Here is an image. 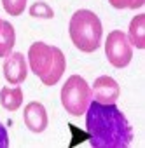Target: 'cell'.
<instances>
[{"instance_id":"6da1fadb","label":"cell","mask_w":145,"mask_h":148,"mask_svg":"<svg viewBox=\"0 0 145 148\" xmlns=\"http://www.w3.org/2000/svg\"><path fill=\"white\" fill-rule=\"evenodd\" d=\"M86 129L95 148H126L133 139V129L115 103H89L86 110Z\"/></svg>"},{"instance_id":"7a4b0ae2","label":"cell","mask_w":145,"mask_h":148,"mask_svg":"<svg viewBox=\"0 0 145 148\" xmlns=\"http://www.w3.org/2000/svg\"><path fill=\"white\" fill-rule=\"evenodd\" d=\"M28 63L33 75H37L44 86H54L63 77L66 61L61 49L47 45L46 42H33L28 49Z\"/></svg>"},{"instance_id":"3957f363","label":"cell","mask_w":145,"mask_h":148,"mask_svg":"<svg viewBox=\"0 0 145 148\" xmlns=\"http://www.w3.org/2000/svg\"><path fill=\"white\" fill-rule=\"evenodd\" d=\"M102 21L88 9H79L72 14L68 23V35L74 45L82 52H95L102 45Z\"/></svg>"},{"instance_id":"277c9868","label":"cell","mask_w":145,"mask_h":148,"mask_svg":"<svg viewBox=\"0 0 145 148\" xmlns=\"http://www.w3.org/2000/svg\"><path fill=\"white\" fill-rule=\"evenodd\" d=\"M91 87L81 75H72L61 87V105L74 117L86 113L91 103Z\"/></svg>"},{"instance_id":"5b68a950","label":"cell","mask_w":145,"mask_h":148,"mask_svg":"<svg viewBox=\"0 0 145 148\" xmlns=\"http://www.w3.org/2000/svg\"><path fill=\"white\" fill-rule=\"evenodd\" d=\"M105 54L114 68H126L133 59V49L128 35L121 30L110 32L105 40Z\"/></svg>"},{"instance_id":"8992f818","label":"cell","mask_w":145,"mask_h":148,"mask_svg":"<svg viewBox=\"0 0 145 148\" xmlns=\"http://www.w3.org/2000/svg\"><path fill=\"white\" fill-rule=\"evenodd\" d=\"M28 75V63L25 54L21 52H11L4 61V77L9 84L19 86L26 80Z\"/></svg>"},{"instance_id":"52a82bcc","label":"cell","mask_w":145,"mask_h":148,"mask_svg":"<svg viewBox=\"0 0 145 148\" xmlns=\"http://www.w3.org/2000/svg\"><path fill=\"white\" fill-rule=\"evenodd\" d=\"M119 94H121L119 84L112 77H108V75H102V77H98L93 82L91 96L95 98V101H98L102 105H112V103H115L119 99Z\"/></svg>"},{"instance_id":"ba28073f","label":"cell","mask_w":145,"mask_h":148,"mask_svg":"<svg viewBox=\"0 0 145 148\" xmlns=\"http://www.w3.org/2000/svg\"><path fill=\"white\" fill-rule=\"evenodd\" d=\"M23 120H25V125L32 131V132H44L46 127H47V112L44 108L42 103L39 101H32L25 106V112H23Z\"/></svg>"},{"instance_id":"9c48e42d","label":"cell","mask_w":145,"mask_h":148,"mask_svg":"<svg viewBox=\"0 0 145 148\" xmlns=\"http://www.w3.org/2000/svg\"><path fill=\"white\" fill-rule=\"evenodd\" d=\"M128 40L136 49H145V14H136L128 30Z\"/></svg>"},{"instance_id":"30bf717a","label":"cell","mask_w":145,"mask_h":148,"mask_svg":"<svg viewBox=\"0 0 145 148\" xmlns=\"http://www.w3.org/2000/svg\"><path fill=\"white\" fill-rule=\"evenodd\" d=\"M23 103V91L19 86L14 87H2L0 91V105L9 112H16Z\"/></svg>"},{"instance_id":"8fae6325","label":"cell","mask_w":145,"mask_h":148,"mask_svg":"<svg viewBox=\"0 0 145 148\" xmlns=\"http://www.w3.org/2000/svg\"><path fill=\"white\" fill-rule=\"evenodd\" d=\"M16 44V32L9 21H2L0 28V58H7Z\"/></svg>"},{"instance_id":"7c38bea8","label":"cell","mask_w":145,"mask_h":148,"mask_svg":"<svg viewBox=\"0 0 145 148\" xmlns=\"http://www.w3.org/2000/svg\"><path fill=\"white\" fill-rule=\"evenodd\" d=\"M30 16L32 18H42V19H52L54 18V11L46 2H35L30 7Z\"/></svg>"},{"instance_id":"4fadbf2b","label":"cell","mask_w":145,"mask_h":148,"mask_svg":"<svg viewBox=\"0 0 145 148\" xmlns=\"http://www.w3.org/2000/svg\"><path fill=\"white\" fill-rule=\"evenodd\" d=\"M2 5L7 14L11 16H19L26 9V0H2Z\"/></svg>"},{"instance_id":"5bb4252c","label":"cell","mask_w":145,"mask_h":148,"mask_svg":"<svg viewBox=\"0 0 145 148\" xmlns=\"http://www.w3.org/2000/svg\"><path fill=\"white\" fill-rule=\"evenodd\" d=\"M7 146H9V136H7L6 127L0 124V148H7Z\"/></svg>"},{"instance_id":"9a60e30c","label":"cell","mask_w":145,"mask_h":148,"mask_svg":"<svg viewBox=\"0 0 145 148\" xmlns=\"http://www.w3.org/2000/svg\"><path fill=\"white\" fill-rule=\"evenodd\" d=\"M131 0H108V4L115 9H128Z\"/></svg>"},{"instance_id":"2e32d148","label":"cell","mask_w":145,"mask_h":148,"mask_svg":"<svg viewBox=\"0 0 145 148\" xmlns=\"http://www.w3.org/2000/svg\"><path fill=\"white\" fill-rule=\"evenodd\" d=\"M143 4H145V0H131V2H129V7H128V9H140Z\"/></svg>"},{"instance_id":"e0dca14e","label":"cell","mask_w":145,"mask_h":148,"mask_svg":"<svg viewBox=\"0 0 145 148\" xmlns=\"http://www.w3.org/2000/svg\"><path fill=\"white\" fill-rule=\"evenodd\" d=\"M0 28H2V19H0Z\"/></svg>"}]
</instances>
